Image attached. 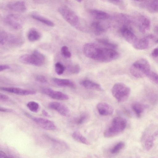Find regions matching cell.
Here are the masks:
<instances>
[{
  "label": "cell",
  "instance_id": "6da1fadb",
  "mask_svg": "<svg viewBox=\"0 0 158 158\" xmlns=\"http://www.w3.org/2000/svg\"><path fill=\"white\" fill-rule=\"evenodd\" d=\"M103 46L87 43L83 46V51L87 57L101 62H109L119 58V54L115 50Z\"/></svg>",
  "mask_w": 158,
  "mask_h": 158
},
{
  "label": "cell",
  "instance_id": "7a4b0ae2",
  "mask_svg": "<svg viewBox=\"0 0 158 158\" xmlns=\"http://www.w3.org/2000/svg\"><path fill=\"white\" fill-rule=\"evenodd\" d=\"M127 125L126 119L120 117H116L113 118L110 125L105 131L104 136L106 138L116 136L125 129Z\"/></svg>",
  "mask_w": 158,
  "mask_h": 158
},
{
  "label": "cell",
  "instance_id": "3957f363",
  "mask_svg": "<svg viewBox=\"0 0 158 158\" xmlns=\"http://www.w3.org/2000/svg\"><path fill=\"white\" fill-rule=\"evenodd\" d=\"M150 71V64L148 60L144 58H141L136 60L130 69L131 74L137 78L147 76Z\"/></svg>",
  "mask_w": 158,
  "mask_h": 158
},
{
  "label": "cell",
  "instance_id": "277c9868",
  "mask_svg": "<svg viewBox=\"0 0 158 158\" xmlns=\"http://www.w3.org/2000/svg\"><path fill=\"white\" fill-rule=\"evenodd\" d=\"M19 60L22 62L36 66L43 65L46 59L44 55L37 50H34L31 54H26L21 56Z\"/></svg>",
  "mask_w": 158,
  "mask_h": 158
},
{
  "label": "cell",
  "instance_id": "5b68a950",
  "mask_svg": "<svg viewBox=\"0 0 158 158\" xmlns=\"http://www.w3.org/2000/svg\"><path fill=\"white\" fill-rule=\"evenodd\" d=\"M111 92L113 96L119 102H123L127 100L130 94V88L124 84L118 82L113 86Z\"/></svg>",
  "mask_w": 158,
  "mask_h": 158
},
{
  "label": "cell",
  "instance_id": "8992f818",
  "mask_svg": "<svg viewBox=\"0 0 158 158\" xmlns=\"http://www.w3.org/2000/svg\"><path fill=\"white\" fill-rule=\"evenodd\" d=\"M58 11L66 22L73 27H77L79 22V18L73 10L66 7L61 6L58 8Z\"/></svg>",
  "mask_w": 158,
  "mask_h": 158
},
{
  "label": "cell",
  "instance_id": "52a82bcc",
  "mask_svg": "<svg viewBox=\"0 0 158 158\" xmlns=\"http://www.w3.org/2000/svg\"><path fill=\"white\" fill-rule=\"evenodd\" d=\"M4 20L6 25L14 29H20L22 27L23 19L22 17L18 15H8L4 18Z\"/></svg>",
  "mask_w": 158,
  "mask_h": 158
},
{
  "label": "cell",
  "instance_id": "ba28073f",
  "mask_svg": "<svg viewBox=\"0 0 158 158\" xmlns=\"http://www.w3.org/2000/svg\"><path fill=\"white\" fill-rule=\"evenodd\" d=\"M134 18L135 24L137 25L140 32L145 33L149 30L151 22L147 16L143 14H138Z\"/></svg>",
  "mask_w": 158,
  "mask_h": 158
},
{
  "label": "cell",
  "instance_id": "9c48e42d",
  "mask_svg": "<svg viewBox=\"0 0 158 158\" xmlns=\"http://www.w3.org/2000/svg\"><path fill=\"white\" fill-rule=\"evenodd\" d=\"M25 114L44 129L49 130H55L56 128L55 124L52 121L41 117H34L27 113H25Z\"/></svg>",
  "mask_w": 158,
  "mask_h": 158
},
{
  "label": "cell",
  "instance_id": "30bf717a",
  "mask_svg": "<svg viewBox=\"0 0 158 158\" xmlns=\"http://www.w3.org/2000/svg\"><path fill=\"white\" fill-rule=\"evenodd\" d=\"M48 107L54 110L63 116L68 117L71 115L69 108L64 104L58 102H53L48 104Z\"/></svg>",
  "mask_w": 158,
  "mask_h": 158
},
{
  "label": "cell",
  "instance_id": "8fae6325",
  "mask_svg": "<svg viewBox=\"0 0 158 158\" xmlns=\"http://www.w3.org/2000/svg\"><path fill=\"white\" fill-rule=\"evenodd\" d=\"M42 93L55 99L66 100L69 99L67 94L59 91L54 90L49 88H44L41 90Z\"/></svg>",
  "mask_w": 158,
  "mask_h": 158
},
{
  "label": "cell",
  "instance_id": "7c38bea8",
  "mask_svg": "<svg viewBox=\"0 0 158 158\" xmlns=\"http://www.w3.org/2000/svg\"><path fill=\"white\" fill-rule=\"evenodd\" d=\"M2 90L21 96L35 94L36 92L34 90L24 89L18 87H1Z\"/></svg>",
  "mask_w": 158,
  "mask_h": 158
},
{
  "label": "cell",
  "instance_id": "4fadbf2b",
  "mask_svg": "<svg viewBox=\"0 0 158 158\" xmlns=\"http://www.w3.org/2000/svg\"><path fill=\"white\" fill-rule=\"evenodd\" d=\"M140 4V6L151 13H158V0H146Z\"/></svg>",
  "mask_w": 158,
  "mask_h": 158
},
{
  "label": "cell",
  "instance_id": "5bb4252c",
  "mask_svg": "<svg viewBox=\"0 0 158 158\" xmlns=\"http://www.w3.org/2000/svg\"><path fill=\"white\" fill-rule=\"evenodd\" d=\"M7 6L10 10L18 12H23L27 10L26 3L22 0L10 2L7 4Z\"/></svg>",
  "mask_w": 158,
  "mask_h": 158
},
{
  "label": "cell",
  "instance_id": "9a60e30c",
  "mask_svg": "<svg viewBox=\"0 0 158 158\" xmlns=\"http://www.w3.org/2000/svg\"><path fill=\"white\" fill-rule=\"evenodd\" d=\"M120 32L123 37L129 43L133 44L138 39L131 29L127 26L122 27Z\"/></svg>",
  "mask_w": 158,
  "mask_h": 158
},
{
  "label": "cell",
  "instance_id": "2e32d148",
  "mask_svg": "<svg viewBox=\"0 0 158 158\" xmlns=\"http://www.w3.org/2000/svg\"><path fill=\"white\" fill-rule=\"evenodd\" d=\"M99 114L102 116H109L112 115L114 112L113 107L109 104L105 102L98 103L96 106Z\"/></svg>",
  "mask_w": 158,
  "mask_h": 158
},
{
  "label": "cell",
  "instance_id": "e0dca14e",
  "mask_svg": "<svg viewBox=\"0 0 158 158\" xmlns=\"http://www.w3.org/2000/svg\"><path fill=\"white\" fill-rule=\"evenodd\" d=\"M154 36L150 35L146 37L139 39H137L136 41L132 44L134 48L139 50H144L148 48L149 44V40L153 38Z\"/></svg>",
  "mask_w": 158,
  "mask_h": 158
},
{
  "label": "cell",
  "instance_id": "ac0fdd59",
  "mask_svg": "<svg viewBox=\"0 0 158 158\" xmlns=\"http://www.w3.org/2000/svg\"><path fill=\"white\" fill-rule=\"evenodd\" d=\"M80 84L87 89L100 91H103V89L99 84L89 80H82L80 82Z\"/></svg>",
  "mask_w": 158,
  "mask_h": 158
},
{
  "label": "cell",
  "instance_id": "d6986e66",
  "mask_svg": "<svg viewBox=\"0 0 158 158\" xmlns=\"http://www.w3.org/2000/svg\"><path fill=\"white\" fill-rule=\"evenodd\" d=\"M52 81L54 83L58 86L72 88H74L76 87L74 83L69 79L55 77L52 79Z\"/></svg>",
  "mask_w": 158,
  "mask_h": 158
},
{
  "label": "cell",
  "instance_id": "ffe728a7",
  "mask_svg": "<svg viewBox=\"0 0 158 158\" xmlns=\"http://www.w3.org/2000/svg\"><path fill=\"white\" fill-rule=\"evenodd\" d=\"M158 136V131L148 136L144 141V147L145 150L149 151L152 148L155 138Z\"/></svg>",
  "mask_w": 158,
  "mask_h": 158
},
{
  "label": "cell",
  "instance_id": "44dd1931",
  "mask_svg": "<svg viewBox=\"0 0 158 158\" xmlns=\"http://www.w3.org/2000/svg\"><path fill=\"white\" fill-rule=\"evenodd\" d=\"M89 13L94 18L97 19H106L109 17V15L106 12L97 9L90 10Z\"/></svg>",
  "mask_w": 158,
  "mask_h": 158
},
{
  "label": "cell",
  "instance_id": "7402d4cb",
  "mask_svg": "<svg viewBox=\"0 0 158 158\" xmlns=\"http://www.w3.org/2000/svg\"><path fill=\"white\" fill-rule=\"evenodd\" d=\"M31 17L33 19L48 26L53 27L55 25L54 23L52 21L37 13L32 14L31 15Z\"/></svg>",
  "mask_w": 158,
  "mask_h": 158
},
{
  "label": "cell",
  "instance_id": "603a6c76",
  "mask_svg": "<svg viewBox=\"0 0 158 158\" xmlns=\"http://www.w3.org/2000/svg\"><path fill=\"white\" fill-rule=\"evenodd\" d=\"M28 40L31 42H34L39 40L41 37L39 31L35 28L30 29L28 31L27 35Z\"/></svg>",
  "mask_w": 158,
  "mask_h": 158
},
{
  "label": "cell",
  "instance_id": "cb8c5ba5",
  "mask_svg": "<svg viewBox=\"0 0 158 158\" xmlns=\"http://www.w3.org/2000/svg\"><path fill=\"white\" fill-rule=\"evenodd\" d=\"M131 107L137 117L140 118L145 108L143 105L139 102H136L132 104Z\"/></svg>",
  "mask_w": 158,
  "mask_h": 158
},
{
  "label": "cell",
  "instance_id": "d4e9b609",
  "mask_svg": "<svg viewBox=\"0 0 158 158\" xmlns=\"http://www.w3.org/2000/svg\"><path fill=\"white\" fill-rule=\"evenodd\" d=\"M91 28L94 33L99 35L105 31V29L101 23L98 22H93L91 25Z\"/></svg>",
  "mask_w": 158,
  "mask_h": 158
},
{
  "label": "cell",
  "instance_id": "484cf974",
  "mask_svg": "<svg viewBox=\"0 0 158 158\" xmlns=\"http://www.w3.org/2000/svg\"><path fill=\"white\" fill-rule=\"evenodd\" d=\"M72 136L74 140L79 143L86 145H89L90 144L86 138L79 131H75L73 132Z\"/></svg>",
  "mask_w": 158,
  "mask_h": 158
},
{
  "label": "cell",
  "instance_id": "4316f807",
  "mask_svg": "<svg viewBox=\"0 0 158 158\" xmlns=\"http://www.w3.org/2000/svg\"><path fill=\"white\" fill-rule=\"evenodd\" d=\"M89 115L87 112H83L79 116L74 118V123L77 125H80L84 123L89 118Z\"/></svg>",
  "mask_w": 158,
  "mask_h": 158
},
{
  "label": "cell",
  "instance_id": "83f0119b",
  "mask_svg": "<svg viewBox=\"0 0 158 158\" xmlns=\"http://www.w3.org/2000/svg\"><path fill=\"white\" fill-rule=\"evenodd\" d=\"M97 41L101 45L108 48L115 50L118 48V45L116 44L110 42L106 39H98Z\"/></svg>",
  "mask_w": 158,
  "mask_h": 158
},
{
  "label": "cell",
  "instance_id": "f1b7e54d",
  "mask_svg": "<svg viewBox=\"0 0 158 158\" xmlns=\"http://www.w3.org/2000/svg\"><path fill=\"white\" fill-rule=\"evenodd\" d=\"M125 146L124 142L120 141L116 144L110 150V152L112 154H117L124 148Z\"/></svg>",
  "mask_w": 158,
  "mask_h": 158
},
{
  "label": "cell",
  "instance_id": "f546056e",
  "mask_svg": "<svg viewBox=\"0 0 158 158\" xmlns=\"http://www.w3.org/2000/svg\"><path fill=\"white\" fill-rule=\"evenodd\" d=\"M27 107L31 111L36 113L39 109V104L34 101H31L27 103Z\"/></svg>",
  "mask_w": 158,
  "mask_h": 158
},
{
  "label": "cell",
  "instance_id": "4dcf8cb0",
  "mask_svg": "<svg viewBox=\"0 0 158 158\" xmlns=\"http://www.w3.org/2000/svg\"><path fill=\"white\" fill-rule=\"evenodd\" d=\"M55 68L56 73L58 75L62 74L65 69L64 66L60 62H57L55 64Z\"/></svg>",
  "mask_w": 158,
  "mask_h": 158
},
{
  "label": "cell",
  "instance_id": "1f68e13d",
  "mask_svg": "<svg viewBox=\"0 0 158 158\" xmlns=\"http://www.w3.org/2000/svg\"><path fill=\"white\" fill-rule=\"evenodd\" d=\"M61 52L62 55L67 58H70L72 56L71 53L69 51L68 48L66 46H63L61 48Z\"/></svg>",
  "mask_w": 158,
  "mask_h": 158
},
{
  "label": "cell",
  "instance_id": "d6a6232c",
  "mask_svg": "<svg viewBox=\"0 0 158 158\" xmlns=\"http://www.w3.org/2000/svg\"><path fill=\"white\" fill-rule=\"evenodd\" d=\"M147 77L152 81L158 85V74L153 72L150 71Z\"/></svg>",
  "mask_w": 158,
  "mask_h": 158
},
{
  "label": "cell",
  "instance_id": "836d02e7",
  "mask_svg": "<svg viewBox=\"0 0 158 158\" xmlns=\"http://www.w3.org/2000/svg\"><path fill=\"white\" fill-rule=\"evenodd\" d=\"M8 33L4 31L1 32L0 34V44L1 45H4L6 42Z\"/></svg>",
  "mask_w": 158,
  "mask_h": 158
},
{
  "label": "cell",
  "instance_id": "e575fe53",
  "mask_svg": "<svg viewBox=\"0 0 158 158\" xmlns=\"http://www.w3.org/2000/svg\"><path fill=\"white\" fill-rule=\"evenodd\" d=\"M70 72L73 74H77L80 71V67L78 64H75L71 67L69 69Z\"/></svg>",
  "mask_w": 158,
  "mask_h": 158
},
{
  "label": "cell",
  "instance_id": "d590c367",
  "mask_svg": "<svg viewBox=\"0 0 158 158\" xmlns=\"http://www.w3.org/2000/svg\"><path fill=\"white\" fill-rule=\"evenodd\" d=\"M35 80L43 84L47 83V80L46 78L42 75H37L35 77Z\"/></svg>",
  "mask_w": 158,
  "mask_h": 158
},
{
  "label": "cell",
  "instance_id": "8d00e7d4",
  "mask_svg": "<svg viewBox=\"0 0 158 158\" xmlns=\"http://www.w3.org/2000/svg\"><path fill=\"white\" fill-rule=\"evenodd\" d=\"M9 99V97L3 94H0V99L1 101H8Z\"/></svg>",
  "mask_w": 158,
  "mask_h": 158
},
{
  "label": "cell",
  "instance_id": "74e56055",
  "mask_svg": "<svg viewBox=\"0 0 158 158\" xmlns=\"http://www.w3.org/2000/svg\"><path fill=\"white\" fill-rule=\"evenodd\" d=\"M10 68V66L6 64L1 65L0 66V72H1L4 70L8 69Z\"/></svg>",
  "mask_w": 158,
  "mask_h": 158
},
{
  "label": "cell",
  "instance_id": "f35d334b",
  "mask_svg": "<svg viewBox=\"0 0 158 158\" xmlns=\"http://www.w3.org/2000/svg\"><path fill=\"white\" fill-rule=\"evenodd\" d=\"M0 111L1 112H4L10 113L13 112V110L11 109L6 108L3 107H0Z\"/></svg>",
  "mask_w": 158,
  "mask_h": 158
},
{
  "label": "cell",
  "instance_id": "ab89813d",
  "mask_svg": "<svg viewBox=\"0 0 158 158\" xmlns=\"http://www.w3.org/2000/svg\"><path fill=\"white\" fill-rule=\"evenodd\" d=\"M152 55L154 57L158 56V48H156L153 50Z\"/></svg>",
  "mask_w": 158,
  "mask_h": 158
},
{
  "label": "cell",
  "instance_id": "60d3db41",
  "mask_svg": "<svg viewBox=\"0 0 158 158\" xmlns=\"http://www.w3.org/2000/svg\"><path fill=\"white\" fill-rule=\"evenodd\" d=\"M9 156L4 152L0 151V158L8 157Z\"/></svg>",
  "mask_w": 158,
  "mask_h": 158
},
{
  "label": "cell",
  "instance_id": "b9f144b4",
  "mask_svg": "<svg viewBox=\"0 0 158 158\" xmlns=\"http://www.w3.org/2000/svg\"><path fill=\"white\" fill-rule=\"evenodd\" d=\"M42 112L44 116H47V117H49V114L45 110H42Z\"/></svg>",
  "mask_w": 158,
  "mask_h": 158
},
{
  "label": "cell",
  "instance_id": "7bdbcfd3",
  "mask_svg": "<svg viewBox=\"0 0 158 158\" xmlns=\"http://www.w3.org/2000/svg\"><path fill=\"white\" fill-rule=\"evenodd\" d=\"M154 30L156 32L158 33V25H157L155 27Z\"/></svg>",
  "mask_w": 158,
  "mask_h": 158
},
{
  "label": "cell",
  "instance_id": "ee69618b",
  "mask_svg": "<svg viewBox=\"0 0 158 158\" xmlns=\"http://www.w3.org/2000/svg\"><path fill=\"white\" fill-rule=\"evenodd\" d=\"M112 1L116 2H120V0H110Z\"/></svg>",
  "mask_w": 158,
  "mask_h": 158
},
{
  "label": "cell",
  "instance_id": "f6af8a7d",
  "mask_svg": "<svg viewBox=\"0 0 158 158\" xmlns=\"http://www.w3.org/2000/svg\"><path fill=\"white\" fill-rule=\"evenodd\" d=\"M133 1H139V2H143L146 0H132Z\"/></svg>",
  "mask_w": 158,
  "mask_h": 158
},
{
  "label": "cell",
  "instance_id": "bcb514c9",
  "mask_svg": "<svg viewBox=\"0 0 158 158\" xmlns=\"http://www.w3.org/2000/svg\"><path fill=\"white\" fill-rule=\"evenodd\" d=\"M76 0V1H77V2H81V1L83 0Z\"/></svg>",
  "mask_w": 158,
  "mask_h": 158
},
{
  "label": "cell",
  "instance_id": "7dc6e473",
  "mask_svg": "<svg viewBox=\"0 0 158 158\" xmlns=\"http://www.w3.org/2000/svg\"><path fill=\"white\" fill-rule=\"evenodd\" d=\"M156 42L158 43V39L156 40Z\"/></svg>",
  "mask_w": 158,
  "mask_h": 158
},
{
  "label": "cell",
  "instance_id": "c3c4849f",
  "mask_svg": "<svg viewBox=\"0 0 158 158\" xmlns=\"http://www.w3.org/2000/svg\"></svg>",
  "mask_w": 158,
  "mask_h": 158
}]
</instances>
